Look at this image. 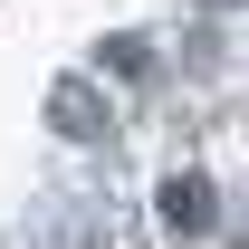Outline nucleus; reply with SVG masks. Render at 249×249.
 Here are the masks:
<instances>
[{"mask_svg":"<svg viewBox=\"0 0 249 249\" xmlns=\"http://www.w3.org/2000/svg\"><path fill=\"white\" fill-rule=\"evenodd\" d=\"M48 124H58L67 144H106V134H115V115H106V96H96L87 77H58V87H48Z\"/></svg>","mask_w":249,"mask_h":249,"instance_id":"f257e3e1","label":"nucleus"},{"mask_svg":"<svg viewBox=\"0 0 249 249\" xmlns=\"http://www.w3.org/2000/svg\"><path fill=\"white\" fill-rule=\"evenodd\" d=\"M201 10H240V0H201Z\"/></svg>","mask_w":249,"mask_h":249,"instance_id":"20e7f679","label":"nucleus"},{"mask_svg":"<svg viewBox=\"0 0 249 249\" xmlns=\"http://www.w3.org/2000/svg\"><path fill=\"white\" fill-rule=\"evenodd\" d=\"M96 58H106V77H144V38H106Z\"/></svg>","mask_w":249,"mask_h":249,"instance_id":"7ed1b4c3","label":"nucleus"},{"mask_svg":"<svg viewBox=\"0 0 249 249\" xmlns=\"http://www.w3.org/2000/svg\"><path fill=\"white\" fill-rule=\"evenodd\" d=\"M163 220H173V230H211V182H201V173H173V182H163Z\"/></svg>","mask_w":249,"mask_h":249,"instance_id":"f03ea898","label":"nucleus"}]
</instances>
